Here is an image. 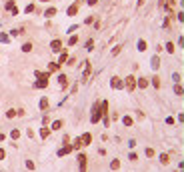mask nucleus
<instances>
[{
    "label": "nucleus",
    "mask_w": 184,
    "mask_h": 172,
    "mask_svg": "<svg viewBox=\"0 0 184 172\" xmlns=\"http://www.w3.org/2000/svg\"><path fill=\"white\" fill-rule=\"evenodd\" d=\"M42 2H50V0H42Z\"/></svg>",
    "instance_id": "obj_43"
},
{
    "label": "nucleus",
    "mask_w": 184,
    "mask_h": 172,
    "mask_svg": "<svg viewBox=\"0 0 184 172\" xmlns=\"http://www.w3.org/2000/svg\"><path fill=\"white\" fill-rule=\"evenodd\" d=\"M120 50H122V46H120V44H118V46H114V48H112V56L120 54Z\"/></svg>",
    "instance_id": "obj_29"
},
{
    "label": "nucleus",
    "mask_w": 184,
    "mask_h": 172,
    "mask_svg": "<svg viewBox=\"0 0 184 172\" xmlns=\"http://www.w3.org/2000/svg\"><path fill=\"white\" fill-rule=\"evenodd\" d=\"M76 42H78V36L74 34V36H70V40H68V46H74Z\"/></svg>",
    "instance_id": "obj_26"
},
{
    "label": "nucleus",
    "mask_w": 184,
    "mask_h": 172,
    "mask_svg": "<svg viewBox=\"0 0 184 172\" xmlns=\"http://www.w3.org/2000/svg\"><path fill=\"white\" fill-rule=\"evenodd\" d=\"M174 92H176V94H182V86H180V84H176V88H174Z\"/></svg>",
    "instance_id": "obj_38"
},
{
    "label": "nucleus",
    "mask_w": 184,
    "mask_h": 172,
    "mask_svg": "<svg viewBox=\"0 0 184 172\" xmlns=\"http://www.w3.org/2000/svg\"><path fill=\"white\" fill-rule=\"evenodd\" d=\"M4 156H6V152H4V150L0 148V160H4Z\"/></svg>",
    "instance_id": "obj_41"
},
{
    "label": "nucleus",
    "mask_w": 184,
    "mask_h": 172,
    "mask_svg": "<svg viewBox=\"0 0 184 172\" xmlns=\"http://www.w3.org/2000/svg\"><path fill=\"white\" fill-rule=\"evenodd\" d=\"M58 70H60L58 62H48V72H58Z\"/></svg>",
    "instance_id": "obj_12"
},
{
    "label": "nucleus",
    "mask_w": 184,
    "mask_h": 172,
    "mask_svg": "<svg viewBox=\"0 0 184 172\" xmlns=\"http://www.w3.org/2000/svg\"><path fill=\"white\" fill-rule=\"evenodd\" d=\"M0 42H10V36L8 34H0Z\"/></svg>",
    "instance_id": "obj_33"
},
{
    "label": "nucleus",
    "mask_w": 184,
    "mask_h": 172,
    "mask_svg": "<svg viewBox=\"0 0 184 172\" xmlns=\"http://www.w3.org/2000/svg\"><path fill=\"white\" fill-rule=\"evenodd\" d=\"M110 86L116 88V90H120V88H124V80H122L120 76H112V78H110Z\"/></svg>",
    "instance_id": "obj_3"
},
{
    "label": "nucleus",
    "mask_w": 184,
    "mask_h": 172,
    "mask_svg": "<svg viewBox=\"0 0 184 172\" xmlns=\"http://www.w3.org/2000/svg\"><path fill=\"white\" fill-rule=\"evenodd\" d=\"M10 136H12V140H18V138H20V130L14 128L12 132H10Z\"/></svg>",
    "instance_id": "obj_21"
},
{
    "label": "nucleus",
    "mask_w": 184,
    "mask_h": 172,
    "mask_svg": "<svg viewBox=\"0 0 184 172\" xmlns=\"http://www.w3.org/2000/svg\"><path fill=\"white\" fill-rule=\"evenodd\" d=\"M92 22H94V16H88V18L84 20V24H92Z\"/></svg>",
    "instance_id": "obj_40"
},
{
    "label": "nucleus",
    "mask_w": 184,
    "mask_h": 172,
    "mask_svg": "<svg viewBox=\"0 0 184 172\" xmlns=\"http://www.w3.org/2000/svg\"><path fill=\"white\" fill-rule=\"evenodd\" d=\"M148 84H150V82H148V78H138V80H136V86H138V88H142V90H144V88H148Z\"/></svg>",
    "instance_id": "obj_9"
},
{
    "label": "nucleus",
    "mask_w": 184,
    "mask_h": 172,
    "mask_svg": "<svg viewBox=\"0 0 184 172\" xmlns=\"http://www.w3.org/2000/svg\"><path fill=\"white\" fill-rule=\"evenodd\" d=\"M122 122H124V126H132V118H130V116H124Z\"/></svg>",
    "instance_id": "obj_25"
},
{
    "label": "nucleus",
    "mask_w": 184,
    "mask_h": 172,
    "mask_svg": "<svg viewBox=\"0 0 184 172\" xmlns=\"http://www.w3.org/2000/svg\"><path fill=\"white\" fill-rule=\"evenodd\" d=\"M86 4H88V6H96V4H98V0H86Z\"/></svg>",
    "instance_id": "obj_39"
},
{
    "label": "nucleus",
    "mask_w": 184,
    "mask_h": 172,
    "mask_svg": "<svg viewBox=\"0 0 184 172\" xmlns=\"http://www.w3.org/2000/svg\"><path fill=\"white\" fill-rule=\"evenodd\" d=\"M164 48H166V50H168L170 54L174 52V44H172V42H166V46H164Z\"/></svg>",
    "instance_id": "obj_30"
},
{
    "label": "nucleus",
    "mask_w": 184,
    "mask_h": 172,
    "mask_svg": "<svg viewBox=\"0 0 184 172\" xmlns=\"http://www.w3.org/2000/svg\"><path fill=\"white\" fill-rule=\"evenodd\" d=\"M146 156L148 158H154V148H146Z\"/></svg>",
    "instance_id": "obj_32"
},
{
    "label": "nucleus",
    "mask_w": 184,
    "mask_h": 172,
    "mask_svg": "<svg viewBox=\"0 0 184 172\" xmlns=\"http://www.w3.org/2000/svg\"><path fill=\"white\" fill-rule=\"evenodd\" d=\"M124 88H126V90H128V92H132V90H134V88H136V78H134V76H132V74H130V76H126V78H124Z\"/></svg>",
    "instance_id": "obj_2"
},
{
    "label": "nucleus",
    "mask_w": 184,
    "mask_h": 172,
    "mask_svg": "<svg viewBox=\"0 0 184 172\" xmlns=\"http://www.w3.org/2000/svg\"><path fill=\"white\" fill-rule=\"evenodd\" d=\"M150 66H152V70H158L160 68V58L158 56H152L150 58Z\"/></svg>",
    "instance_id": "obj_7"
},
{
    "label": "nucleus",
    "mask_w": 184,
    "mask_h": 172,
    "mask_svg": "<svg viewBox=\"0 0 184 172\" xmlns=\"http://www.w3.org/2000/svg\"><path fill=\"white\" fill-rule=\"evenodd\" d=\"M46 108H48V100L42 98V100H40V110H46Z\"/></svg>",
    "instance_id": "obj_28"
},
{
    "label": "nucleus",
    "mask_w": 184,
    "mask_h": 172,
    "mask_svg": "<svg viewBox=\"0 0 184 172\" xmlns=\"http://www.w3.org/2000/svg\"><path fill=\"white\" fill-rule=\"evenodd\" d=\"M86 64V68H84V74H82V78H84V82H86V78L92 74V66H90V62H84Z\"/></svg>",
    "instance_id": "obj_10"
},
{
    "label": "nucleus",
    "mask_w": 184,
    "mask_h": 172,
    "mask_svg": "<svg viewBox=\"0 0 184 172\" xmlns=\"http://www.w3.org/2000/svg\"><path fill=\"white\" fill-rule=\"evenodd\" d=\"M68 152H72V146H70V144H64V146L58 150V156H64V154H68Z\"/></svg>",
    "instance_id": "obj_8"
},
{
    "label": "nucleus",
    "mask_w": 184,
    "mask_h": 172,
    "mask_svg": "<svg viewBox=\"0 0 184 172\" xmlns=\"http://www.w3.org/2000/svg\"><path fill=\"white\" fill-rule=\"evenodd\" d=\"M26 168H28V170H34V162H32V160H26Z\"/></svg>",
    "instance_id": "obj_35"
},
{
    "label": "nucleus",
    "mask_w": 184,
    "mask_h": 172,
    "mask_svg": "<svg viewBox=\"0 0 184 172\" xmlns=\"http://www.w3.org/2000/svg\"><path fill=\"white\" fill-rule=\"evenodd\" d=\"M100 116H102V112H100V102H94V106H92V122L96 124L98 120H100Z\"/></svg>",
    "instance_id": "obj_1"
},
{
    "label": "nucleus",
    "mask_w": 184,
    "mask_h": 172,
    "mask_svg": "<svg viewBox=\"0 0 184 172\" xmlns=\"http://www.w3.org/2000/svg\"><path fill=\"white\" fill-rule=\"evenodd\" d=\"M138 50H140V52H144V50H146V40H138Z\"/></svg>",
    "instance_id": "obj_22"
},
{
    "label": "nucleus",
    "mask_w": 184,
    "mask_h": 172,
    "mask_svg": "<svg viewBox=\"0 0 184 172\" xmlns=\"http://www.w3.org/2000/svg\"><path fill=\"white\" fill-rule=\"evenodd\" d=\"M54 14H58V8H48V10L44 12V16H46V18H52Z\"/></svg>",
    "instance_id": "obj_18"
},
{
    "label": "nucleus",
    "mask_w": 184,
    "mask_h": 172,
    "mask_svg": "<svg viewBox=\"0 0 184 172\" xmlns=\"http://www.w3.org/2000/svg\"><path fill=\"white\" fill-rule=\"evenodd\" d=\"M86 160H88L86 154L80 152V154H78V166H80V172H86Z\"/></svg>",
    "instance_id": "obj_4"
},
{
    "label": "nucleus",
    "mask_w": 184,
    "mask_h": 172,
    "mask_svg": "<svg viewBox=\"0 0 184 172\" xmlns=\"http://www.w3.org/2000/svg\"><path fill=\"white\" fill-rule=\"evenodd\" d=\"M62 126H64V122H62V120H54V122H52V126H50V130L58 132V130L62 128Z\"/></svg>",
    "instance_id": "obj_11"
},
{
    "label": "nucleus",
    "mask_w": 184,
    "mask_h": 172,
    "mask_svg": "<svg viewBox=\"0 0 184 172\" xmlns=\"http://www.w3.org/2000/svg\"><path fill=\"white\" fill-rule=\"evenodd\" d=\"M84 48H86V50L90 52L92 48H94V40H92V38H90V40H86V44H84Z\"/></svg>",
    "instance_id": "obj_23"
},
{
    "label": "nucleus",
    "mask_w": 184,
    "mask_h": 172,
    "mask_svg": "<svg viewBox=\"0 0 184 172\" xmlns=\"http://www.w3.org/2000/svg\"><path fill=\"white\" fill-rule=\"evenodd\" d=\"M50 50L58 54L60 50H64V48H62V42H60V40H52V42H50Z\"/></svg>",
    "instance_id": "obj_5"
},
{
    "label": "nucleus",
    "mask_w": 184,
    "mask_h": 172,
    "mask_svg": "<svg viewBox=\"0 0 184 172\" xmlns=\"http://www.w3.org/2000/svg\"><path fill=\"white\" fill-rule=\"evenodd\" d=\"M66 58H68V54H66L64 50H60V58H58V64L62 66V62H66Z\"/></svg>",
    "instance_id": "obj_19"
},
{
    "label": "nucleus",
    "mask_w": 184,
    "mask_h": 172,
    "mask_svg": "<svg viewBox=\"0 0 184 172\" xmlns=\"http://www.w3.org/2000/svg\"><path fill=\"white\" fill-rule=\"evenodd\" d=\"M40 136L42 138H48L50 136V128H40Z\"/></svg>",
    "instance_id": "obj_24"
},
{
    "label": "nucleus",
    "mask_w": 184,
    "mask_h": 172,
    "mask_svg": "<svg viewBox=\"0 0 184 172\" xmlns=\"http://www.w3.org/2000/svg\"><path fill=\"white\" fill-rule=\"evenodd\" d=\"M118 168H120V160H118V158H114V160H112V162H110V170H118Z\"/></svg>",
    "instance_id": "obj_17"
},
{
    "label": "nucleus",
    "mask_w": 184,
    "mask_h": 172,
    "mask_svg": "<svg viewBox=\"0 0 184 172\" xmlns=\"http://www.w3.org/2000/svg\"><path fill=\"white\" fill-rule=\"evenodd\" d=\"M80 140H82V146H90V144H92V134H88V132H86V134H82V136H80Z\"/></svg>",
    "instance_id": "obj_6"
},
{
    "label": "nucleus",
    "mask_w": 184,
    "mask_h": 172,
    "mask_svg": "<svg viewBox=\"0 0 184 172\" xmlns=\"http://www.w3.org/2000/svg\"><path fill=\"white\" fill-rule=\"evenodd\" d=\"M160 164H164V166H168L170 164V156L164 152V154H160Z\"/></svg>",
    "instance_id": "obj_16"
},
{
    "label": "nucleus",
    "mask_w": 184,
    "mask_h": 172,
    "mask_svg": "<svg viewBox=\"0 0 184 172\" xmlns=\"http://www.w3.org/2000/svg\"><path fill=\"white\" fill-rule=\"evenodd\" d=\"M58 82H60L62 88H66V86H68V76H66V74H60V76H58Z\"/></svg>",
    "instance_id": "obj_13"
},
{
    "label": "nucleus",
    "mask_w": 184,
    "mask_h": 172,
    "mask_svg": "<svg viewBox=\"0 0 184 172\" xmlns=\"http://www.w3.org/2000/svg\"><path fill=\"white\" fill-rule=\"evenodd\" d=\"M22 52H32V42H24L22 44Z\"/></svg>",
    "instance_id": "obj_20"
},
{
    "label": "nucleus",
    "mask_w": 184,
    "mask_h": 172,
    "mask_svg": "<svg viewBox=\"0 0 184 172\" xmlns=\"http://www.w3.org/2000/svg\"><path fill=\"white\" fill-rule=\"evenodd\" d=\"M128 158H130L132 162H136V160H138V154H134V152H130V156H128Z\"/></svg>",
    "instance_id": "obj_36"
},
{
    "label": "nucleus",
    "mask_w": 184,
    "mask_h": 172,
    "mask_svg": "<svg viewBox=\"0 0 184 172\" xmlns=\"http://www.w3.org/2000/svg\"><path fill=\"white\" fill-rule=\"evenodd\" d=\"M4 138H6V136H4V134H2V132H0V142H2V140H4Z\"/></svg>",
    "instance_id": "obj_42"
},
{
    "label": "nucleus",
    "mask_w": 184,
    "mask_h": 172,
    "mask_svg": "<svg viewBox=\"0 0 184 172\" xmlns=\"http://www.w3.org/2000/svg\"><path fill=\"white\" fill-rule=\"evenodd\" d=\"M66 12H68V16H74V14L78 12V2H76V4H72V6H68V10H66Z\"/></svg>",
    "instance_id": "obj_14"
},
{
    "label": "nucleus",
    "mask_w": 184,
    "mask_h": 172,
    "mask_svg": "<svg viewBox=\"0 0 184 172\" xmlns=\"http://www.w3.org/2000/svg\"><path fill=\"white\" fill-rule=\"evenodd\" d=\"M152 86H154V88H160V78H158V76L152 78Z\"/></svg>",
    "instance_id": "obj_27"
},
{
    "label": "nucleus",
    "mask_w": 184,
    "mask_h": 172,
    "mask_svg": "<svg viewBox=\"0 0 184 172\" xmlns=\"http://www.w3.org/2000/svg\"><path fill=\"white\" fill-rule=\"evenodd\" d=\"M14 116H16V110H8L6 112V118H14Z\"/></svg>",
    "instance_id": "obj_34"
},
{
    "label": "nucleus",
    "mask_w": 184,
    "mask_h": 172,
    "mask_svg": "<svg viewBox=\"0 0 184 172\" xmlns=\"http://www.w3.org/2000/svg\"><path fill=\"white\" fill-rule=\"evenodd\" d=\"M172 78H174V82H180V74H178V72H174Z\"/></svg>",
    "instance_id": "obj_37"
},
{
    "label": "nucleus",
    "mask_w": 184,
    "mask_h": 172,
    "mask_svg": "<svg viewBox=\"0 0 184 172\" xmlns=\"http://www.w3.org/2000/svg\"><path fill=\"white\" fill-rule=\"evenodd\" d=\"M70 146H72V150H80V148H82V140H80V138H74V142H72Z\"/></svg>",
    "instance_id": "obj_15"
},
{
    "label": "nucleus",
    "mask_w": 184,
    "mask_h": 172,
    "mask_svg": "<svg viewBox=\"0 0 184 172\" xmlns=\"http://www.w3.org/2000/svg\"><path fill=\"white\" fill-rule=\"evenodd\" d=\"M68 60V66H74L76 64V56H70V58H66Z\"/></svg>",
    "instance_id": "obj_31"
}]
</instances>
